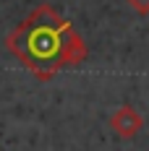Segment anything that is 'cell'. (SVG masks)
Returning <instances> with one entry per match:
<instances>
[{"mask_svg":"<svg viewBox=\"0 0 149 151\" xmlns=\"http://www.w3.org/2000/svg\"><path fill=\"white\" fill-rule=\"evenodd\" d=\"M5 47L34 78L52 81L63 68H73L89 58V47L68 18L52 5H37L8 37Z\"/></svg>","mask_w":149,"mask_h":151,"instance_id":"obj_1","label":"cell"},{"mask_svg":"<svg viewBox=\"0 0 149 151\" xmlns=\"http://www.w3.org/2000/svg\"><path fill=\"white\" fill-rule=\"evenodd\" d=\"M110 128L118 133L120 138H136L144 128V117L139 115V109L131 104L118 107L113 115H110Z\"/></svg>","mask_w":149,"mask_h":151,"instance_id":"obj_2","label":"cell"},{"mask_svg":"<svg viewBox=\"0 0 149 151\" xmlns=\"http://www.w3.org/2000/svg\"><path fill=\"white\" fill-rule=\"evenodd\" d=\"M128 5H131L139 16H149V0H128Z\"/></svg>","mask_w":149,"mask_h":151,"instance_id":"obj_3","label":"cell"}]
</instances>
